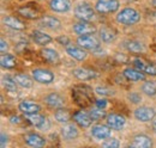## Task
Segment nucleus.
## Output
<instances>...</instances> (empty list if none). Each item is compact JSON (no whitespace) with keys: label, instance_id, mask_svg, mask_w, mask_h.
I'll return each instance as SVG.
<instances>
[{"label":"nucleus","instance_id":"obj_21","mask_svg":"<svg viewBox=\"0 0 156 148\" xmlns=\"http://www.w3.org/2000/svg\"><path fill=\"white\" fill-rule=\"evenodd\" d=\"M122 74L129 81H143V80H145L144 73L142 71H139L138 68H125Z\"/></svg>","mask_w":156,"mask_h":148},{"label":"nucleus","instance_id":"obj_16","mask_svg":"<svg viewBox=\"0 0 156 148\" xmlns=\"http://www.w3.org/2000/svg\"><path fill=\"white\" fill-rule=\"evenodd\" d=\"M18 109L25 116H28V115L37 113L40 111V109H41V106H40L37 103L33 102V100H22L20 104H18Z\"/></svg>","mask_w":156,"mask_h":148},{"label":"nucleus","instance_id":"obj_40","mask_svg":"<svg viewBox=\"0 0 156 148\" xmlns=\"http://www.w3.org/2000/svg\"><path fill=\"white\" fill-rule=\"evenodd\" d=\"M95 105H96V108H100V109H106V106L108 105V102H107V99H98L96 100Z\"/></svg>","mask_w":156,"mask_h":148},{"label":"nucleus","instance_id":"obj_13","mask_svg":"<svg viewBox=\"0 0 156 148\" xmlns=\"http://www.w3.org/2000/svg\"><path fill=\"white\" fill-rule=\"evenodd\" d=\"M111 130L112 128L108 124H96L91 128V136L96 140H106L111 136Z\"/></svg>","mask_w":156,"mask_h":148},{"label":"nucleus","instance_id":"obj_10","mask_svg":"<svg viewBox=\"0 0 156 148\" xmlns=\"http://www.w3.org/2000/svg\"><path fill=\"white\" fill-rule=\"evenodd\" d=\"M24 142L30 147L41 148L46 146V140L37 133H28L24 135Z\"/></svg>","mask_w":156,"mask_h":148},{"label":"nucleus","instance_id":"obj_27","mask_svg":"<svg viewBox=\"0 0 156 148\" xmlns=\"http://www.w3.org/2000/svg\"><path fill=\"white\" fill-rule=\"evenodd\" d=\"M0 63H1V67L11 69L17 65V60H16L15 56L11 55V54H2L1 57H0Z\"/></svg>","mask_w":156,"mask_h":148},{"label":"nucleus","instance_id":"obj_43","mask_svg":"<svg viewBox=\"0 0 156 148\" xmlns=\"http://www.w3.org/2000/svg\"><path fill=\"white\" fill-rule=\"evenodd\" d=\"M10 123H12V124H20V118L18 116H12V117H10Z\"/></svg>","mask_w":156,"mask_h":148},{"label":"nucleus","instance_id":"obj_19","mask_svg":"<svg viewBox=\"0 0 156 148\" xmlns=\"http://www.w3.org/2000/svg\"><path fill=\"white\" fill-rule=\"evenodd\" d=\"M39 24L40 26L46 28V29H51V30H58L61 26V22L53 16H43L39 20Z\"/></svg>","mask_w":156,"mask_h":148},{"label":"nucleus","instance_id":"obj_3","mask_svg":"<svg viewBox=\"0 0 156 148\" xmlns=\"http://www.w3.org/2000/svg\"><path fill=\"white\" fill-rule=\"evenodd\" d=\"M120 7L119 0H98L95 4V10L101 15H109L117 12Z\"/></svg>","mask_w":156,"mask_h":148},{"label":"nucleus","instance_id":"obj_30","mask_svg":"<svg viewBox=\"0 0 156 148\" xmlns=\"http://www.w3.org/2000/svg\"><path fill=\"white\" fill-rule=\"evenodd\" d=\"M125 48H126L129 52L136 53V54L137 53L144 52V45H143V43H140L139 41H135V39L125 42Z\"/></svg>","mask_w":156,"mask_h":148},{"label":"nucleus","instance_id":"obj_42","mask_svg":"<svg viewBox=\"0 0 156 148\" xmlns=\"http://www.w3.org/2000/svg\"><path fill=\"white\" fill-rule=\"evenodd\" d=\"M7 141H9V136L5 133H1V142H0L1 147H5L7 145Z\"/></svg>","mask_w":156,"mask_h":148},{"label":"nucleus","instance_id":"obj_2","mask_svg":"<svg viewBox=\"0 0 156 148\" xmlns=\"http://www.w3.org/2000/svg\"><path fill=\"white\" fill-rule=\"evenodd\" d=\"M75 16L79 20H85V22H91L96 17L95 8L88 2H80L75 7Z\"/></svg>","mask_w":156,"mask_h":148},{"label":"nucleus","instance_id":"obj_20","mask_svg":"<svg viewBox=\"0 0 156 148\" xmlns=\"http://www.w3.org/2000/svg\"><path fill=\"white\" fill-rule=\"evenodd\" d=\"M61 135L66 141H72L75 139H77L79 133H78L77 127L75 124L71 123H66L62 128H61Z\"/></svg>","mask_w":156,"mask_h":148},{"label":"nucleus","instance_id":"obj_11","mask_svg":"<svg viewBox=\"0 0 156 148\" xmlns=\"http://www.w3.org/2000/svg\"><path fill=\"white\" fill-rule=\"evenodd\" d=\"M106 122L113 130H121L125 127V124H126L125 117L121 116V115H118V113H109V115H107Z\"/></svg>","mask_w":156,"mask_h":148},{"label":"nucleus","instance_id":"obj_5","mask_svg":"<svg viewBox=\"0 0 156 148\" xmlns=\"http://www.w3.org/2000/svg\"><path fill=\"white\" fill-rule=\"evenodd\" d=\"M31 75H33V79L35 81L40 82V84L48 85V84L54 81V74L52 73L51 71H48V69H44V68L33 69L31 71Z\"/></svg>","mask_w":156,"mask_h":148},{"label":"nucleus","instance_id":"obj_28","mask_svg":"<svg viewBox=\"0 0 156 148\" xmlns=\"http://www.w3.org/2000/svg\"><path fill=\"white\" fill-rule=\"evenodd\" d=\"M15 79H16V81H17V84L22 86V87H24V89H30V87H33V85H34V79H31L29 75H27V74H16V76H15Z\"/></svg>","mask_w":156,"mask_h":148},{"label":"nucleus","instance_id":"obj_37","mask_svg":"<svg viewBox=\"0 0 156 148\" xmlns=\"http://www.w3.org/2000/svg\"><path fill=\"white\" fill-rule=\"evenodd\" d=\"M95 92L98 93V94H100V96H103V97H106V96H113L114 94V91L112 89L106 87V86H98V87H96Z\"/></svg>","mask_w":156,"mask_h":148},{"label":"nucleus","instance_id":"obj_7","mask_svg":"<svg viewBox=\"0 0 156 148\" xmlns=\"http://www.w3.org/2000/svg\"><path fill=\"white\" fill-rule=\"evenodd\" d=\"M135 118L139 122H150L155 118L156 111L150 106H140L133 112Z\"/></svg>","mask_w":156,"mask_h":148},{"label":"nucleus","instance_id":"obj_29","mask_svg":"<svg viewBox=\"0 0 156 148\" xmlns=\"http://www.w3.org/2000/svg\"><path fill=\"white\" fill-rule=\"evenodd\" d=\"M17 81L15 78L10 76V75H6L2 78V86L6 89V91L9 92H17Z\"/></svg>","mask_w":156,"mask_h":148},{"label":"nucleus","instance_id":"obj_12","mask_svg":"<svg viewBox=\"0 0 156 148\" xmlns=\"http://www.w3.org/2000/svg\"><path fill=\"white\" fill-rule=\"evenodd\" d=\"M73 121L80 128H89L94 119L91 118L90 113H88V112L83 110H78L73 113Z\"/></svg>","mask_w":156,"mask_h":148},{"label":"nucleus","instance_id":"obj_35","mask_svg":"<svg viewBox=\"0 0 156 148\" xmlns=\"http://www.w3.org/2000/svg\"><path fill=\"white\" fill-rule=\"evenodd\" d=\"M90 116H91V118L94 121H100L102 118H106L107 117V113H106L105 109L95 108V109H93V110L90 111Z\"/></svg>","mask_w":156,"mask_h":148},{"label":"nucleus","instance_id":"obj_22","mask_svg":"<svg viewBox=\"0 0 156 148\" xmlns=\"http://www.w3.org/2000/svg\"><path fill=\"white\" fill-rule=\"evenodd\" d=\"M66 53L71 56L72 59L77 60V61H83L87 59V53L82 47L77 45H67L66 47Z\"/></svg>","mask_w":156,"mask_h":148},{"label":"nucleus","instance_id":"obj_36","mask_svg":"<svg viewBox=\"0 0 156 148\" xmlns=\"http://www.w3.org/2000/svg\"><path fill=\"white\" fill-rule=\"evenodd\" d=\"M119 146H120L119 141H118L115 137H111V136L102 142V147L105 148H118Z\"/></svg>","mask_w":156,"mask_h":148},{"label":"nucleus","instance_id":"obj_33","mask_svg":"<svg viewBox=\"0 0 156 148\" xmlns=\"http://www.w3.org/2000/svg\"><path fill=\"white\" fill-rule=\"evenodd\" d=\"M17 12L20 13V16H23V17H25V18H28V19H36L37 16H39L37 11L33 10V8L29 7V6H22V7L18 8Z\"/></svg>","mask_w":156,"mask_h":148},{"label":"nucleus","instance_id":"obj_1","mask_svg":"<svg viewBox=\"0 0 156 148\" xmlns=\"http://www.w3.org/2000/svg\"><path fill=\"white\" fill-rule=\"evenodd\" d=\"M115 20L121 25L130 26V25L137 24L140 20V15L135 8L126 7V8H122L120 12H118V15L115 16Z\"/></svg>","mask_w":156,"mask_h":148},{"label":"nucleus","instance_id":"obj_17","mask_svg":"<svg viewBox=\"0 0 156 148\" xmlns=\"http://www.w3.org/2000/svg\"><path fill=\"white\" fill-rule=\"evenodd\" d=\"M44 103H46L48 106L53 108V109H59V108H62V106H64L65 99H64V97L60 96L59 93L53 92V93H49L48 96L44 97Z\"/></svg>","mask_w":156,"mask_h":148},{"label":"nucleus","instance_id":"obj_6","mask_svg":"<svg viewBox=\"0 0 156 148\" xmlns=\"http://www.w3.org/2000/svg\"><path fill=\"white\" fill-rule=\"evenodd\" d=\"M73 32L78 36H83V35H94L96 32V26L90 23V22H85V20H80L79 23H76L72 28Z\"/></svg>","mask_w":156,"mask_h":148},{"label":"nucleus","instance_id":"obj_4","mask_svg":"<svg viewBox=\"0 0 156 148\" xmlns=\"http://www.w3.org/2000/svg\"><path fill=\"white\" fill-rule=\"evenodd\" d=\"M77 44L79 47H82L83 49H88L91 52H96L101 48L100 41H98L94 35H83V36H78Z\"/></svg>","mask_w":156,"mask_h":148},{"label":"nucleus","instance_id":"obj_23","mask_svg":"<svg viewBox=\"0 0 156 148\" xmlns=\"http://www.w3.org/2000/svg\"><path fill=\"white\" fill-rule=\"evenodd\" d=\"M2 23L7 26V28H10V29H12V30H24L25 29V24L20 20L18 18H16V17H13V16H7V17H5V18L2 19Z\"/></svg>","mask_w":156,"mask_h":148},{"label":"nucleus","instance_id":"obj_14","mask_svg":"<svg viewBox=\"0 0 156 148\" xmlns=\"http://www.w3.org/2000/svg\"><path fill=\"white\" fill-rule=\"evenodd\" d=\"M130 147H133V148H150L153 147V140L144 135V134H139V135H136L131 143H130Z\"/></svg>","mask_w":156,"mask_h":148},{"label":"nucleus","instance_id":"obj_32","mask_svg":"<svg viewBox=\"0 0 156 148\" xmlns=\"http://www.w3.org/2000/svg\"><path fill=\"white\" fill-rule=\"evenodd\" d=\"M54 118L57 119V122H59V123H67L70 121V118H71V115H70L69 110L59 108L54 112Z\"/></svg>","mask_w":156,"mask_h":148},{"label":"nucleus","instance_id":"obj_9","mask_svg":"<svg viewBox=\"0 0 156 148\" xmlns=\"http://www.w3.org/2000/svg\"><path fill=\"white\" fill-rule=\"evenodd\" d=\"M27 118H28L30 124H33L34 127H36L40 130H48L51 127L49 121L47 119V117L43 116V115H40L39 112L34 113V115H28Z\"/></svg>","mask_w":156,"mask_h":148},{"label":"nucleus","instance_id":"obj_25","mask_svg":"<svg viewBox=\"0 0 156 148\" xmlns=\"http://www.w3.org/2000/svg\"><path fill=\"white\" fill-rule=\"evenodd\" d=\"M31 37H33L34 42H35L36 44H39V45H47L48 43H51V42L53 41V38L49 36V35H47L46 32L40 31V30L33 31Z\"/></svg>","mask_w":156,"mask_h":148},{"label":"nucleus","instance_id":"obj_24","mask_svg":"<svg viewBox=\"0 0 156 148\" xmlns=\"http://www.w3.org/2000/svg\"><path fill=\"white\" fill-rule=\"evenodd\" d=\"M41 56L44 59V61H47L48 63H52V65H57L60 60L59 54L57 50L54 49H51V48H44L41 50Z\"/></svg>","mask_w":156,"mask_h":148},{"label":"nucleus","instance_id":"obj_41","mask_svg":"<svg viewBox=\"0 0 156 148\" xmlns=\"http://www.w3.org/2000/svg\"><path fill=\"white\" fill-rule=\"evenodd\" d=\"M0 43H1V45H0V52H1V53L7 52V49H9V44H7V42H6L4 38H1Z\"/></svg>","mask_w":156,"mask_h":148},{"label":"nucleus","instance_id":"obj_39","mask_svg":"<svg viewBox=\"0 0 156 148\" xmlns=\"http://www.w3.org/2000/svg\"><path fill=\"white\" fill-rule=\"evenodd\" d=\"M57 41H58L61 45H66V47H67V45L70 44V38L67 36H59L58 38H57Z\"/></svg>","mask_w":156,"mask_h":148},{"label":"nucleus","instance_id":"obj_38","mask_svg":"<svg viewBox=\"0 0 156 148\" xmlns=\"http://www.w3.org/2000/svg\"><path fill=\"white\" fill-rule=\"evenodd\" d=\"M127 99L133 104H138L142 102V96L138 92H131L127 94Z\"/></svg>","mask_w":156,"mask_h":148},{"label":"nucleus","instance_id":"obj_34","mask_svg":"<svg viewBox=\"0 0 156 148\" xmlns=\"http://www.w3.org/2000/svg\"><path fill=\"white\" fill-rule=\"evenodd\" d=\"M142 91L147 96H155L156 94V81H145L142 85Z\"/></svg>","mask_w":156,"mask_h":148},{"label":"nucleus","instance_id":"obj_31","mask_svg":"<svg viewBox=\"0 0 156 148\" xmlns=\"http://www.w3.org/2000/svg\"><path fill=\"white\" fill-rule=\"evenodd\" d=\"M72 97L75 98V100L77 102V104L79 105H83V106H85V105H88L89 104V96H88V93L84 92V91H72Z\"/></svg>","mask_w":156,"mask_h":148},{"label":"nucleus","instance_id":"obj_26","mask_svg":"<svg viewBox=\"0 0 156 148\" xmlns=\"http://www.w3.org/2000/svg\"><path fill=\"white\" fill-rule=\"evenodd\" d=\"M100 37L105 43H111L117 38V32L109 26H102L100 29Z\"/></svg>","mask_w":156,"mask_h":148},{"label":"nucleus","instance_id":"obj_15","mask_svg":"<svg viewBox=\"0 0 156 148\" xmlns=\"http://www.w3.org/2000/svg\"><path fill=\"white\" fill-rule=\"evenodd\" d=\"M73 76L77 78L78 80H82V81H88V80H93L98 76V73L93 69H89V68H83V67H79V68H75L73 69Z\"/></svg>","mask_w":156,"mask_h":148},{"label":"nucleus","instance_id":"obj_18","mask_svg":"<svg viewBox=\"0 0 156 148\" xmlns=\"http://www.w3.org/2000/svg\"><path fill=\"white\" fill-rule=\"evenodd\" d=\"M49 7L54 12L65 13L71 10V1L70 0H51Z\"/></svg>","mask_w":156,"mask_h":148},{"label":"nucleus","instance_id":"obj_8","mask_svg":"<svg viewBox=\"0 0 156 148\" xmlns=\"http://www.w3.org/2000/svg\"><path fill=\"white\" fill-rule=\"evenodd\" d=\"M133 62V66L138 68L139 71H142L143 73L149 74L151 76H156V65L155 63H151V62H148L145 61L144 59H140V57H135L132 60Z\"/></svg>","mask_w":156,"mask_h":148}]
</instances>
